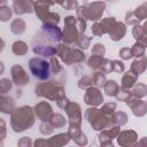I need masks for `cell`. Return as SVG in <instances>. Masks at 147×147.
I'll use <instances>...</instances> for the list:
<instances>
[{"label": "cell", "mask_w": 147, "mask_h": 147, "mask_svg": "<svg viewBox=\"0 0 147 147\" xmlns=\"http://www.w3.org/2000/svg\"><path fill=\"white\" fill-rule=\"evenodd\" d=\"M10 115V124L15 132H23L34 123V111L30 106L15 108Z\"/></svg>", "instance_id": "1"}, {"label": "cell", "mask_w": 147, "mask_h": 147, "mask_svg": "<svg viewBox=\"0 0 147 147\" xmlns=\"http://www.w3.org/2000/svg\"><path fill=\"white\" fill-rule=\"evenodd\" d=\"M106 8V3L101 1H94V2H86L82 6L77 7L76 17L80 20H90V21H99L103 14V10Z\"/></svg>", "instance_id": "2"}, {"label": "cell", "mask_w": 147, "mask_h": 147, "mask_svg": "<svg viewBox=\"0 0 147 147\" xmlns=\"http://www.w3.org/2000/svg\"><path fill=\"white\" fill-rule=\"evenodd\" d=\"M36 94L38 96L46 98L48 100H55L65 96V90L62 84H59L56 82H47V83H40L36 86Z\"/></svg>", "instance_id": "3"}, {"label": "cell", "mask_w": 147, "mask_h": 147, "mask_svg": "<svg viewBox=\"0 0 147 147\" xmlns=\"http://www.w3.org/2000/svg\"><path fill=\"white\" fill-rule=\"evenodd\" d=\"M85 118L87 119L90 125L96 131H102L105 129H108V127L113 126L110 117L102 114L101 110L95 108V107H91V108L86 109Z\"/></svg>", "instance_id": "4"}, {"label": "cell", "mask_w": 147, "mask_h": 147, "mask_svg": "<svg viewBox=\"0 0 147 147\" xmlns=\"http://www.w3.org/2000/svg\"><path fill=\"white\" fill-rule=\"evenodd\" d=\"M29 68L31 74L40 79V80H46L49 77L51 74V68H49V63L40 57H33L29 61Z\"/></svg>", "instance_id": "5"}, {"label": "cell", "mask_w": 147, "mask_h": 147, "mask_svg": "<svg viewBox=\"0 0 147 147\" xmlns=\"http://www.w3.org/2000/svg\"><path fill=\"white\" fill-rule=\"evenodd\" d=\"M76 21H77V18L71 15L67 16L64 18V29L62 32V39L64 40L65 45L76 42L77 38L80 36L77 30V26H76Z\"/></svg>", "instance_id": "6"}, {"label": "cell", "mask_w": 147, "mask_h": 147, "mask_svg": "<svg viewBox=\"0 0 147 147\" xmlns=\"http://www.w3.org/2000/svg\"><path fill=\"white\" fill-rule=\"evenodd\" d=\"M115 23V17H106L101 21H98L92 25V33L94 36H102L105 33H109Z\"/></svg>", "instance_id": "7"}, {"label": "cell", "mask_w": 147, "mask_h": 147, "mask_svg": "<svg viewBox=\"0 0 147 147\" xmlns=\"http://www.w3.org/2000/svg\"><path fill=\"white\" fill-rule=\"evenodd\" d=\"M125 103L132 109V113L137 117H142L147 113V103H146V101H144L141 99H137L132 94L129 95V98L126 99Z\"/></svg>", "instance_id": "8"}, {"label": "cell", "mask_w": 147, "mask_h": 147, "mask_svg": "<svg viewBox=\"0 0 147 147\" xmlns=\"http://www.w3.org/2000/svg\"><path fill=\"white\" fill-rule=\"evenodd\" d=\"M84 102L92 107H98L103 102V95L98 87H90L84 95Z\"/></svg>", "instance_id": "9"}, {"label": "cell", "mask_w": 147, "mask_h": 147, "mask_svg": "<svg viewBox=\"0 0 147 147\" xmlns=\"http://www.w3.org/2000/svg\"><path fill=\"white\" fill-rule=\"evenodd\" d=\"M65 113L69 117V125L71 124H76V125H80L82 124V109L80 106L76 102H69V105L65 107Z\"/></svg>", "instance_id": "10"}, {"label": "cell", "mask_w": 147, "mask_h": 147, "mask_svg": "<svg viewBox=\"0 0 147 147\" xmlns=\"http://www.w3.org/2000/svg\"><path fill=\"white\" fill-rule=\"evenodd\" d=\"M34 115L42 122H48L53 115V109L47 101H40L34 106Z\"/></svg>", "instance_id": "11"}, {"label": "cell", "mask_w": 147, "mask_h": 147, "mask_svg": "<svg viewBox=\"0 0 147 147\" xmlns=\"http://www.w3.org/2000/svg\"><path fill=\"white\" fill-rule=\"evenodd\" d=\"M13 83L17 86H24L29 83V76L20 64H14L10 69Z\"/></svg>", "instance_id": "12"}, {"label": "cell", "mask_w": 147, "mask_h": 147, "mask_svg": "<svg viewBox=\"0 0 147 147\" xmlns=\"http://www.w3.org/2000/svg\"><path fill=\"white\" fill-rule=\"evenodd\" d=\"M138 140V134L133 130H125L117 136V142L121 147H132Z\"/></svg>", "instance_id": "13"}, {"label": "cell", "mask_w": 147, "mask_h": 147, "mask_svg": "<svg viewBox=\"0 0 147 147\" xmlns=\"http://www.w3.org/2000/svg\"><path fill=\"white\" fill-rule=\"evenodd\" d=\"M13 11L16 15L31 14L33 11V2L28 0H15L13 2Z\"/></svg>", "instance_id": "14"}, {"label": "cell", "mask_w": 147, "mask_h": 147, "mask_svg": "<svg viewBox=\"0 0 147 147\" xmlns=\"http://www.w3.org/2000/svg\"><path fill=\"white\" fill-rule=\"evenodd\" d=\"M41 30L45 33V37H47L51 41H60L62 39V31L57 25H49V24H42Z\"/></svg>", "instance_id": "15"}, {"label": "cell", "mask_w": 147, "mask_h": 147, "mask_svg": "<svg viewBox=\"0 0 147 147\" xmlns=\"http://www.w3.org/2000/svg\"><path fill=\"white\" fill-rule=\"evenodd\" d=\"M54 3L55 2H52V1H37V2H33V11L39 17V20L44 21L45 17L51 13L49 7L53 6Z\"/></svg>", "instance_id": "16"}, {"label": "cell", "mask_w": 147, "mask_h": 147, "mask_svg": "<svg viewBox=\"0 0 147 147\" xmlns=\"http://www.w3.org/2000/svg\"><path fill=\"white\" fill-rule=\"evenodd\" d=\"M71 53H72V49L65 44H59L56 46V54L68 65L72 64L71 63Z\"/></svg>", "instance_id": "17"}, {"label": "cell", "mask_w": 147, "mask_h": 147, "mask_svg": "<svg viewBox=\"0 0 147 147\" xmlns=\"http://www.w3.org/2000/svg\"><path fill=\"white\" fill-rule=\"evenodd\" d=\"M125 33H126V26H125V24L122 23V22H117L116 21V23L114 24L113 29L110 30V32L108 34L110 36V38L114 41H119L125 36Z\"/></svg>", "instance_id": "18"}, {"label": "cell", "mask_w": 147, "mask_h": 147, "mask_svg": "<svg viewBox=\"0 0 147 147\" xmlns=\"http://www.w3.org/2000/svg\"><path fill=\"white\" fill-rule=\"evenodd\" d=\"M147 62H146V57L145 56H142V57H139V59H136L133 62H132V64H131V67H130V72H132L134 76H140L141 74H144L145 72V70H146V67H147V64H146Z\"/></svg>", "instance_id": "19"}, {"label": "cell", "mask_w": 147, "mask_h": 147, "mask_svg": "<svg viewBox=\"0 0 147 147\" xmlns=\"http://www.w3.org/2000/svg\"><path fill=\"white\" fill-rule=\"evenodd\" d=\"M70 141L68 133H57L48 139L49 147H63Z\"/></svg>", "instance_id": "20"}, {"label": "cell", "mask_w": 147, "mask_h": 147, "mask_svg": "<svg viewBox=\"0 0 147 147\" xmlns=\"http://www.w3.org/2000/svg\"><path fill=\"white\" fill-rule=\"evenodd\" d=\"M132 34L134 37V39L138 41V42H141V44H145L146 45V40H147V29H146V23L144 24H138V25H134L133 30H132Z\"/></svg>", "instance_id": "21"}, {"label": "cell", "mask_w": 147, "mask_h": 147, "mask_svg": "<svg viewBox=\"0 0 147 147\" xmlns=\"http://www.w3.org/2000/svg\"><path fill=\"white\" fill-rule=\"evenodd\" d=\"M33 52L36 54L42 55V56H53L56 54V47L51 46V45H45V44H38L33 46Z\"/></svg>", "instance_id": "22"}, {"label": "cell", "mask_w": 147, "mask_h": 147, "mask_svg": "<svg viewBox=\"0 0 147 147\" xmlns=\"http://www.w3.org/2000/svg\"><path fill=\"white\" fill-rule=\"evenodd\" d=\"M15 109V101L10 96L0 95V111L5 114H11Z\"/></svg>", "instance_id": "23"}, {"label": "cell", "mask_w": 147, "mask_h": 147, "mask_svg": "<svg viewBox=\"0 0 147 147\" xmlns=\"http://www.w3.org/2000/svg\"><path fill=\"white\" fill-rule=\"evenodd\" d=\"M137 79H138L137 76H134L132 72L127 71V72L124 74V76L122 78V86L121 87L126 88V90H130V88H132L134 86V84L137 83Z\"/></svg>", "instance_id": "24"}, {"label": "cell", "mask_w": 147, "mask_h": 147, "mask_svg": "<svg viewBox=\"0 0 147 147\" xmlns=\"http://www.w3.org/2000/svg\"><path fill=\"white\" fill-rule=\"evenodd\" d=\"M131 94L137 99H142L147 95V86L145 83H136L132 87Z\"/></svg>", "instance_id": "25"}, {"label": "cell", "mask_w": 147, "mask_h": 147, "mask_svg": "<svg viewBox=\"0 0 147 147\" xmlns=\"http://www.w3.org/2000/svg\"><path fill=\"white\" fill-rule=\"evenodd\" d=\"M26 24L22 18H15L10 24V30L14 34H22L25 31Z\"/></svg>", "instance_id": "26"}, {"label": "cell", "mask_w": 147, "mask_h": 147, "mask_svg": "<svg viewBox=\"0 0 147 147\" xmlns=\"http://www.w3.org/2000/svg\"><path fill=\"white\" fill-rule=\"evenodd\" d=\"M11 49H13V53H14L15 55H17V56H23V55H25V54L28 53L29 47H28V45H26L24 41L17 40V41H15V42L13 44Z\"/></svg>", "instance_id": "27"}, {"label": "cell", "mask_w": 147, "mask_h": 147, "mask_svg": "<svg viewBox=\"0 0 147 147\" xmlns=\"http://www.w3.org/2000/svg\"><path fill=\"white\" fill-rule=\"evenodd\" d=\"M127 122V115L124 113V111H116L111 115V123L113 125H116V126H122L124 124H126Z\"/></svg>", "instance_id": "28"}, {"label": "cell", "mask_w": 147, "mask_h": 147, "mask_svg": "<svg viewBox=\"0 0 147 147\" xmlns=\"http://www.w3.org/2000/svg\"><path fill=\"white\" fill-rule=\"evenodd\" d=\"M105 61H106V59H103L102 56H95V55H92V56L88 59L87 64H88L90 68L94 69L95 71H100L101 68H102V65H103V63H105Z\"/></svg>", "instance_id": "29"}, {"label": "cell", "mask_w": 147, "mask_h": 147, "mask_svg": "<svg viewBox=\"0 0 147 147\" xmlns=\"http://www.w3.org/2000/svg\"><path fill=\"white\" fill-rule=\"evenodd\" d=\"M103 88H105V93L107 95L115 96L117 94V92H118L119 86H118V84L115 80H107L106 84H105V86H103Z\"/></svg>", "instance_id": "30"}, {"label": "cell", "mask_w": 147, "mask_h": 147, "mask_svg": "<svg viewBox=\"0 0 147 147\" xmlns=\"http://www.w3.org/2000/svg\"><path fill=\"white\" fill-rule=\"evenodd\" d=\"M48 122L51 123V125L53 126V129H56V127H63V126L65 125V123H67L64 116H62L61 114H53Z\"/></svg>", "instance_id": "31"}, {"label": "cell", "mask_w": 147, "mask_h": 147, "mask_svg": "<svg viewBox=\"0 0 147 147\" xmlns=\"http://www.w3.org/2000/svg\"><path fill=\"white\" fill-rule=\"evenodd\" d=\"M145 51H146V45L145 44H141V42H138V41H136V44L131 47L132 55L136 56L137 59L145 56Z\"/></svg>", "instance_id": "32"}, {"label": "cell", "mask_w": 147, "mask_h": 147, "mask_svg": "<svg viewBox=\"0 0 147 147\" xmlns=\"http://www.w3.org/2000/svg\"><path fill=\"white\" fill-rule=\"evenodd\" d=\"M119 132H121V127L119 126H110V127H108V129H105V130H102L100 133L102 134V136H105L106 138H108V139H114V138H117V136L119 134Z\"/></svg>", "instance_id": "33"}, {"label": "cell", "mask_w": 147, "mask_h": 147, "mask_svg": "<svg viewBox=\"0 0 147 147\" xmlns=\"http://www.w3.org/2000/svg\"><path fill=\"white\" fill-rule=\"evenodd\" d=\"M107 79H106V75H103L100 71H95L93 77H92V83L93 85H95L96 87H103L106 84Z\"/></svg>", "instance_id": "34"}, {"label": "cell", "mask_w": 147, "mask_h": 147, "mask_svg": "<svg viewBox=\"0 0 147 147\" xmlns=\"http://www.w3.org/2000/svg\"><path fill=\"white\" fill-rule=\"evenodd\" d=\"M133 14L136 15V17L141 22L144 21L146 17H147V3L144 2L141 3L139 7H137L134 10H133Z\"/></svg>", "instance_id": "35"}, {"label": "cell", "mask_w": 147, "mask_h": 147, "mask_svg": "<svg viewBox=\"0 0 147 147\" xmlns=\"http://www.w3.org/2000/svg\"><path fill=\"white\" fill-rule=\"evenodd\" d=\"M85 60V54L79 49V48H75L72 49L71 53V63H80Z\"/></svg>", "instance_id": "36"}, {"label": "cell", "mask_w": 147, "mask_h": 147, "mask_svg": "<svg viewBox=\"0 0 147 147\" xmlns=\"http://www.w3.org/2000/svg\"><path fill=\"white\" fill-rule=\"evenodd\" d=\"M100 110H101V113L105 114L106 116H110V115H113V114L115 113V110H116V102H114V101L107 102V103H105V105L101 107Z\"/></svg>", "instance_id": "37"}, {"label": "cell", "mask_w": 147, "mask_h": 147, "mask_svg": "<svg viewBox=\"0 0 147 147\" xmlns=\"http://www.w3.org/2000/svg\"><path fill=\"white\" fill-rule=\"evenodd\" d=\"M90 42H91V38L85 36V34H80L77 40H76V45L79 47V48H83V49H86L88 48L90 46Z\"/></svg>", "instance_id": "38"}, {"label": "cell", "mask_w": 147, "mask_h": 147, "mask_svg": "<svg viewBox=\"0 0 147 147\" xmlns=\"http://www.w3.org/2000/svg\"><path fill=\"white\" fill-rule=\"evenodd\" d=\"M11 15H13V10L8 6H5V7L0 8V21L1 22L9 21L11 18Z\"/></svg>", "instance_id": "39"}, {"label": "cell", "mask_w": 147, "mask_h": 147, "mask_svg": "<svg viewBox=\"0 0 147 147\" xmlns=\"http://www.w3.org/2000/svg\"><path fill=\"white\" fill-rule=\"evenodd\" d=\"M13 87V83L11 80H9L8 78H3L0 80V95L1 94H6L7 92H9Z\"/></svg>", "instance_id": "40"}, {"label": "cell", "mask_w": 147, "mask_h": 147, "mask_svg": "<svg viewBox=\"0 0 147 147\" xmlns=\"http://www.w3.org/2000/svg\"><path fill=\"white\" fill-rule=\"evenodd\" d=\"M92 85H93L92 77H90V76H83L78 82V87L82 90H87V88L92 87Z\"/></svg>", "instance_id": "41"}, {"label": "cell", "mask_w": 147, "mask_h": 147, "mask_svg": "<svg viewBox=\"0 0 147 147\" xmlns=\"http://www.w3.org/2000/svg\"><path fill=\"white\" fill-rule=\"evenodd\" d=\"M130 94H131V91H130V90L119 87V88H118V92H117V94H116L115 96H116V99H117L118 101H124V102H125Z\"/></svg>", "instance_id": "42"}, {"label": "cell", "mask_w": 147, "mask_h": 147, "mask_svg": "<svg viewBox=\"0 0 147 147\" xmlns=\"http://www.w3.org/2000/svg\"><path fill=\"white\" fill-rule=\"evenodd\" d=\"M125 23L129 24V25H138L140 23V21L136 17L133 11H127L125 14Z\"/></svg>", "instance_id": "43"}, {"label": "cell", "mask_w": 147, "mask_h": 147, "mask_svg": "<svg viewBox=\"0 0 147 147\" xmlns=\"http://www.w3.org/2000/svg\"><path fill=\"white\" fill-rule=\"evenodd\" d=\"M59 5L61 7H63L67 10H72V9H77L78 7V2L76 0H67L64 2H59Z\"/></svg>", "instance_id": "44"}, {"label": "cell", "mask_w": 147, "mask_h": 147, "mask_svg": "<svg viewBox=\"0 0 147 147\" xmlns=\"http://www.w3.org/2000/svg\"><path fill=\"white\" fill-rule=\"evenodd\" d=\"M106 53V48L102 44H95L92 48V55H95V56H102L105 55Z\"/></svg>", "instance_id": "45"}, {"label": "cell", "mask_w": 147, "mask_h": 147, "mask_svg": "<svg viewBox=\"0 0 147 147\" xmlns=\"http://www.w3.org/2000/svg\"><path fill=\"white\" fill-rule=\"evenodd\" d=\"M49 68H51V70H52L54 74H57V72H60V71L62 70L61 65L59 64V60H57L55 56H52V57H51V60H49Z\"/></svg>", "instance_id": "46"}, {"label": "cell", "mask_w": 147, "mask_h": 147, "mask_svg": "<svg viewBox=\"0 0 147 147\" xmlns=\"http://www.w3.org/2000/svg\"><path fill=\"white\" fill-rule=\"evenodd\" d=\"M124 69H125V67H124V63L122 61H118V60L111 61V71H114V72H123Z\"/></svg>", "instance_id": "47"}, {"label": "cell", "mask_w": 147, "mask_h": 147, "mask_svg": "<svg viewBox=\"0 0 147 147\" xmlns=\"http://www.w3.org/2000/svg\"><path fill=\"white\" fill-rule=\"evenodd\" d=\"M53 126L51 125V123L49 122H42L41 123V125H40V132L42 133V134H46V136H48V134H51L52 132H53Z\"/></svg>", "instance_id": "48"}, {"label": "cell", "mask_w": 147, "mask_h": 147, "mask_svg": "<svg viewBox=\"0 0 147 147\" xmlns=\"http://www.w3.org/2000/svg\"><path fill=\"white\" fill-rule=\"evenodd\" d=\"M32 140L29 137H22L17 141V147H32Z\"/></svg>", "instance_id": "49"}, {"label": "cell", "mask_w": 147, "mask_h": 147, "mask_svg": "<svg viewBox=\"0 0 147 147\" xmlns=\"http://www.w3.org/2000/svg\"><path fill=\"white\" fill-rule=\"evenodd\" d=\"M99 138V141H100V147H114L113 145V141L108 138H106L105 136H102L101 133L98 136Z\"/></svg>", "instance_id": "50"}, {"label": "cell", "mask_w": 147, "mask_h": 147, "mask_svg": "<svg viewBox=\"0 0 147 147\" xmlns=\"http://www.w3.org/2000/svg\"><path fill=\"white\" fill-rule=\"evenodd\" d=\"M133 55H132V52H131V48L129 47H123L121 51H119V57L123 59V60H129L131 59Z\"/></svg>", "instance_id": "51"}, {"label": "cell", "mask_w": 147, "mask_h": 147, "mask_svg": "<svg viewBox=\"0 0 147 147\" xmlns=\"http://www.w3.org/2000/svg\"><path fill=\"white\" fill-rule=\"evenodd\" d=\"M77 18V17H76ZM76 26H77V30L79 32V34H83L86 30V21L84 20H80V18H77L76 21Z\"/></svg>", "instance_id": "52"}, {"label": "cell", "mask_w": 147, "mask_h": 147, "mask_svg": "<svg viewBox=\"0 0 147 147\" xmlns=\"http://www.w3.org/2000/svg\"><path fill=\"white\" fill-rule=\"evenodd\" d=\"M74 141L78 145V146H80V147H83V146H86L87 145V138H86V136L82 132L76 139H74Z\"/></svg>", "instance_id": "53"}, {"label": "cell", "mask_w": 147, "mask_h": 147, "mask_svg": "<svg viewBox=\"0 0 147 147\" xmlns=\"http://www.w3.org/2000/svg\"><path fill=\"white\" fill-rule=\"evenodd\" d=\"M6 122L3 121V118H0V141H2L6 138L7 134V130H6Z\"/></svg>", "instance_id": "54"}, {"label": "cell", "mask_w": 147, "mask_h": 147, "mask_svg": "<svg viewBox=\"0 0 147 147\" xmlns=\"http://www.w3.org/2000/svg\"><path fill=\"white\" fill-rule=\"evenodd\" d=\"M33 147H49L48 139L45 138H39L33 142Z\"/></svg>", "instance_id": "55"}, {"label": "cell", "mask_w": 147, "mask_h": 147, "mask_svg": "<svg viewBox=\"0 0 147 147\" xmlns=\"http://www.w3.org/2000/svg\"><path fill=\"white\" fill-rule=\"evenodd\" d=\"M69 99L67 98V96H63V98H61V99H59L57 101H56V103H57V106L61 108V109H65V107L69 105Z\"/></svg>", "instance_id": "56"}, {"label": "cell", "mask_w": 147, "mask_h": 147, "mask_svg": "<svg viewBox=\"0 0 147 147\" xmlns=\"http://www.w3.org/2000/svg\"><path fill=\"white\" fill-rule=\"evenodd\" d=\"M132 147H147V138L144 137L140 140H137Z\"/></svg>", "instance_id": "57"}, {"label": "cell", "mask_w": 147, "mask_h": 147, "mask_svg": "<svg viewBox=\"0 0 147 147\" xmlns=\"http://www.w3.org/2000/svg\"><path fill=\"white\" fill-rule=\"evenodd\" d=\"M3 71H5V65H3V63L0 61V75L3 74Z\"/></svg>", "instance_id": "58"}, {"label": "cell", "mask_w": 147, "mask_h": 147, "mask_svg": "<svg viewBox=\"0 0 147 147\" xmlns=\"http://www.w3.org/2000/svg\"><path fill=\"white\" fill-rule=\"evenodd\" d=\"M3 48H5V41H3V40L0 38V52H1Z\"/></svg>", "instance_id": "59"}, {"label": "cell", "mask_w": 147, "mask_h": 147, "mask_svg": "<svg viewBox=\"0 0 147 147\" xmlns=\"http://www.w3.org/2000/svg\"><path fill=\"white\" fill-rule=\"evenodd\" d=\"M5 6H7V1H5V0L0 1V8H1V7H5Z\"/></svg>", "instance_id": "60"}, {"label": "cell", "mask_w": 147, "mask_h": 147, "mask_svg": "<svg viewBox=\"0 0 147 147\" xmlns=\"http://www.w3.org/2000/svg\"><path fill=\"white\" fill-rule=\"evenodd\" d=\"M0 147H3V142L2 141H0Z\"/></svg>", "instance_id": "61"}]
</instances>
